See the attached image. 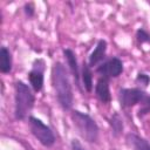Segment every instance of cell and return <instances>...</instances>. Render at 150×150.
Returning a JSON list of instances; mask_svg holds the SVG:
<instances>
[{
    "label": "cell",
    "instance_id": "14",
    "mask_svg": "<svg viewBox=\"0 0 150 150\" xmlns=\"http://www.w3.org/2000/svg\"><path fill=\"white\" fill-rule=\"evenodd\" d=\"M110 124H111L112 130H114V134H115L116 136H117V135L122 131V129H123L122 120H121V117H120L117 114H115V115L111 117V120H110Z\"/></svg>",
    "mask_w": 150,
    "mask_h": 150
},
{
    "label": "cell",
    "instance_id": "4",
    "mask_svg": "<svg viewBox=\"0 0 150 150\" xmlns=\"http://www.w3.org/2000/svg\"><path fill=\"white\" fill-rule=\"evenodd\" d=\"M30 131L35 136V138L45 146H52L55 142V136L49 127H47L42 121L36 117H29Z\"/></svg>",
    "mask_w": 150,
    "mask_h": 150
},
{
    "label": "cell",
    "instance_id": "7",
    "mask_svg": "<svg viewBox=\"0 0 150 150\" xmlns=\"http://www.w3.org/2000/svg\"><path fill=\"white\" fill-rule=\"evenodd\" d=\"M95 94H96L97 98H98L101 102H103V103H107V102L110 101L111 96H110L108 79L101 77V79L97 81L96 87H95Z\"/></svg>",
    "mask_w": 150,
    "mask_h": 150
},
{
    "label": "cell",
    "instance_id": "5",
    "mask_svg": "<svg viewBox=\"0 0 150 150\" xmlns=\"http://www.w3.org/2000/svg\"><path fill=\"white\" fill-rule=\"evenodd\" d=\"M145 100V94L143 90L137 88H124L120 90V103L124 108L132 107Z\"/></svg>",
    "mask_w": 150,
    "mask_h": 150
},
{
    "label": "cell",
    "instance_id": "12",
    "mask_svg": "<svg viewBox=\"0 0 150 150\" xmlns=\"http://www.w3.org/2000/svg\"><path fill=\"white\" fill-rule=\"evenodd\" d=\"M63 54H64V57L67 59L68 66H69V68H70V70H71V73L74 75L75 81L79 83V67H77V61H76L75 54L70 49H64Z\"/></svg>",
    "mask_w": 150,
    "mask_h": 150
},
{
    "label": "cell",
    "instance_id": "13",
    "mask_svg": "<svg viewBox=\"0 0 150 150\" xmlns=\"http://www.w3.org/2000/svg\"><path fill=\"white\" fill-rule=\"evenodd\" d=\"M82 80H83V84H84V88L90 91L91 88H93V75H91V71H90V68L88 64H83V68H82Z\"/></svg>",
    "mask_w": 150,
    "mask_h": 150
},
{
    "label": "cell",
    "instance_id": "11",
    "mask_svg": "<svg viewBox=\"0 0 150 150\" xmlns=\"http://www.w3.org/2000/svg\"><path fill=\"white\" fill-rule=\"evenodd\" d=\"M12 69V56L9 50L6 47H2L0 50V70L1 73H8Z\"/></svg>",
    "mask_w": 150,
    "mask_h": 150
},
{
    "label": "cell",
    "instance_id": "17",
    "mask_svg": "<svg viewBox=\"0 0 150 150\" xmlns=\"http://www.w3.org/2000/svg\"><path fill=\"white\" fill-rule=\"evenodd\" d=\"M136 81H137V82H141L143 86H146V84L149 83L150 79H149V76H148V75H145V74H138V76H137Z\"/></svg>",
    "mask_w": 150,
    "mask_h": 150
},
{
    "label": "cell",
    "instance_id": "10",
    "mask_svg": "<svg viewBox=\"0 0 150 150\" xmlns=\"http://www.w3.org/2000/svg\"><path fill=\"white\" fill-rule=\"evenodd\" d=\"M127 141L135 150H150V143L135 134H129L127 136Z\"/></svg>",
    "mask_w": 150,
    "mask_h": 150
},
{
    "label": "cell",
    "instance_id": "15",
    "mask_svg": "<svg viewBox=\"0 0 150 150\" xmlns=\"http://www.w3.org/2000/svg\"><path fill=\"white\" fill-rule=\"evenodd\" d=\"M137 40L139 42H149L150 41V35L144 29H138L137 30Z\"/></svg>",
    "mask_w": 150,
    "mask_h": 150
},
{
    "label": "cell",
    "instance_id": "6",
    "mask_svg": "<svg viewBox=\"0 0 150 150\" xmlns=\"http://www.w3.org/2000/svg\"><path fill=\"white\" fill-rule=\"evenodd\" d=\"M97 71L103 75V77H116L123 71V63L118 57H112L105 63L101 64L97 68Z\"/></svg>",
    "mask_w": 150,
    "mask_h": 150
},
{
    "label": "cell",
    "instance_id": "16",
    "mask_svg": "<svg viewBox=\"0 0 150 150\" xmlns=\"http://www.w3.org/2000/svg\"><path fill=\"white\" fill-rule=\"evenodd\" d=\"M149 111H150V96L145 97V100L143 101V107L139 110V115H144V114H146Z\"/></svg>",
    "mask_w": 150,
    "mask_h": 150
},
{
    "label": "cell",
    "instance_id": "3",
    "mask_svg": "<svg viewBox=\"0 0 150 150\" xmlns=\"http://www.w3.org/2000/svg\"><path fill=\"white\" fill-rule=\"evenodd\" d=\"M73 122L79 134L88 142H95L98 137V127L96 122L87 114L81 111H74L71 115Z\"/></svg>",
    "mask_w": 150,
    "mask_h": 150
},
{
    "label": "cell",
    "instance_id": "18",
    "mask_svg": "<svg viewBox=\"0 0 150 150\" xmlns=\"http://www.w3.org/2000/svg\"><path fill=\"white\" fill-rule=\"evenodd\" d=\"M71 149L73 150H86L77 139H73V142H71Z\"/></svg>",
    "mask_w": 150,
    "mask_h": 150
},
{
    "label": "cell",
    "instance_id": "1",
    "mask_svg": "<svg viewBox=\"0 0 150 150\" xmlns=\"http://www.w3.org/2000/svg\"><path fill=\"white\" fill-rule=\"evenodd\" d=\"M52 81L60 105L64 110L70 109L73 105V90L67 70L62 63L57 62L54 64L52 70Z\"/></svg>",
    "mask_w": 150,
    "mask_h": 150
},
{
    "label": "cell",
    "instance_id": "8",
    "mask_svg": "<svg viewBox=\"0 0 150 150\" xmlns=\"http://www.w3.org/2000/svg\"><path fill=\"white\" fill-rule=\"evenodd\" d=\"M28 79H29V82L33 87V89L35 91H40L42 89V86H43V71H42V68H39L38 66H35L30 73L28 74Z\"/></svg>",
    "mask_w": 150,
    "mask_h": 150
},
{
    "label": "cell",
    "instance_id": "9",
    "mask_svg": "<svg viewBox=\"0 0 150 150\" xmlns=\"http://www.w3.org/2000/svg\"><path fill=\"white\" fill-rule=\"evenodd\" d=\"M105 49H107V42L104 40H100L96 48L89 56V64L96 66L98 62H101L105 55Z\"/></svg>",
    "mask_w": 150,
    "mask_h": 150
},
{
    "label": "cell",
    "instance_id": "2",
    "mask_svg": "<svg viewBox=\"0 0 150 150\" xmlns=\"http://www.w3.org/2000/svg\"><path fill=\"white\" fill-rule=\"evenodd\" d=\"M34 105V95L30 88L22 81L16 82L15 86V117L23 120Z\"/></svg>",
    "mask_w": 150,
    "mask_h": 150
}]
</instances>
